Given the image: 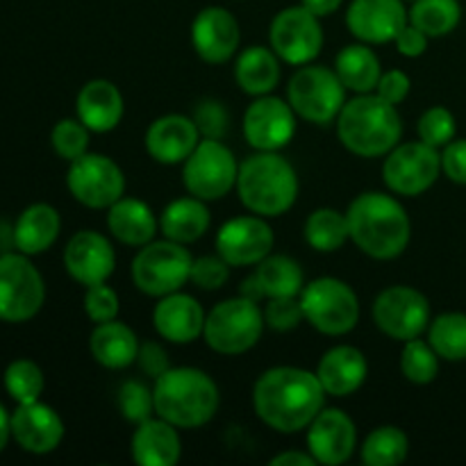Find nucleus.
Returning a JSON list of instances; mask_svg holds the SVG:
<instances>
[{
    "instance_id": "1",
    "label": "nucleus",
    "mask_w": 466,
    "mask_h": 466,
    "mask_svg": "<svg viewBox=\"0 0 466 466\" xmlns=\"http://www.w3.org/2000/svg\"><path fill=\"white\" fill-rule=\"evenodd\" d=\"M326 390L317 373L299 367H273L253 387V408L258 417L282 435L305 431L326 408Z\"/></svg>"
},
{
    "instance_id": "2",
    "label": "nucleus",
    "mask_w": 466,
    "mask_h": 466,
    "mask_svg": "<svg viewBox=\"0 0 466 466\" xmlns=\"http://www.w3.org/2000/svg\"><path fill=\"white\" fill-rule=\"evenodd\" d=\"M350 241L371 259L400 258L412 239V223L399 198L380 191H364L346 209Z\"/></svg>"
},
{
    "instance_id": "3",
    "label": "nucleus",
    "mask_w": 466,
    "mask_h": 466,
    "mask_svg": "<svg viewBox=\"0 0 466 466\" xmlns=\"http://www.w3.org/2000/svg\"><path fill=\"white\" fill-rule=\"evenodd\" d=\"M155 414L177 431L203 428L217 417L221 394L212 378L194 367H171L155 380Z\"/></svg>"
},
{
    "instance_id": "4",
    "label": "nucleus",
    "mask_w": 466,
    "mask_h": 466,
    "mask_svg": "<svg viewBox=\"0 0 466 466\" xmlns=\"http://www.w3.org/2000/svg\"><path fill=\"white\" fill-rule=\"evenodd\" d=\"M403 121L396 105L373 94H358L346 100L337 116V137L349 153L358 157H382L399 146Z\"/></svg>"
},
{
    "instance_id": "5",
    "label": "nucleus",
    "mask_w": 466,
    "mask_h": 466,
    "mask_svg": "<svg viewBox=\"0 0 466 466\" xmlns=\"http://www.w3.org/2000/svg\"><path fill=\"white\" fill-rule=\"evenodd\" d=\"M237 194L248 212L264 218L282 217L299 198V176L278 150H258L239 164Z\"/></svg>"
},
{
    "instance_id": "6",
    "label": "nucleus",
    "mask_w": 466,
    "mask_h": 466,
    "mask_svg": "<svg viewBox=\"0 0 466 466\" xmlns=\"http://www.w3.org/2000/svg\"><path fill=\"white\" fill-rule=\"evenodd\" d=\"M264 328V309L255 300L237 296L218 303L208 314L203 339L218 355H244L258 346Z\"/></svg>"
},
{
    "instance_id": "7",
    "label": "nucleus",
    "mask_w": 466,
    "mask_h": 466,
    "mask_svg": "<svg viewBox=\"0 0 466 466\" xmlns=\"http://www.w3.org/2000/svg\"><path fill=\"white\" fill-rule=\"evenodd\" d=\"M191 258L185 244H177L164 237L162 241H150L141 246L137 258L132 259V282L137 289L153 299L176 294L189 282Z\"/></svg>"
},
{
    "instance_id": "8",
    "label": "nucleus",
    "mask_w": 466,
    "mask_h": 466,
    "mask_svg": "<svg viewBox=\"0 0 466 466\" xmlns=\"http://www.w3.org/2000/svg\"><path fill=\"white\" fill-rule=\"evenodd\" d=\"M305 321L328 337L349 335L360 321V299L339 278H317L300 291Z\"/></svg>"
},
{
    "instance_id": "9",
    "label": "nucleus",
    "mask_w": 466,
    "mask_h": 466,
    "mask_svg": "<svg viewBox=\"0 0 466 466\" xmlns=\"http://www.w3.org/2000/svg\"><path fill=\"white\" fill-rule=\"evenodd\" d=\"M287 96L296 116L314 126H328L337 121L341 107L346 105V86L341 85L335 68L309 66V64L300 66L291 76Z\"/></svg>"
},
{
    "instance_id": "10",
    "label": "nucleus",
    "mask_w": 466,
    "mask_h": 466,
    "mask_svg": "<svg viewBox=\"0 0 466 466\" xmlns=\"http://www.w3.org/2000/svg\"><path fill=\"white\" fill-rule=\"evenodd\" d=\"M237 176L239 164L221 139H200L182 167V182L187 191L205 203L230 194L237 187Z\"/></svg>"
},
{
    "instance_id": "11",
    "label": "nucleus",
    "mask_w": 466,
    "mask_h": 466,
    "mask_svg": "<svg viewBox=\"0 0 466 466\" xmlns=\"http://www.w3.org/2000/svg\"><path fill=\"white\" fill-rule=\"evenodd\" d=\"M44 300V278L27 255H0V319L7 323L30 321L39 314Z\"/></svg>"
},
{
    "instance_id": "12",
    "label": "nucleus",
    "mask_w": 466,
    "mask_h": 466,
    "mask_svg": "<svg viewBox=\"0 0 466 466\" xmlns=\"http://www.w3.org/2000/svg\"><path fill=\"white\" fill-rule=\"evenodd\" d=\"M373 323L382 335L394 341H410L421 337L431 326V303L419 289L394 285L382 289L373 300Z\"/></svg>"
},
{
    "instance_id": "13",
    "label": "nucleus",
    "mask_w": 466,
    "mask_h": 466,
    "mask_svg": "<svg viewBox=\"0 0 466 466\" xmlns=\"http://www.w3.org/2000/svg\"><path fill=\"white\" fill-rule=\"evenodd\" d=\"M441 176V153L432 146L419 141L399 144L387 153L382 164V177L391 194L421 196L440 180Z\"/></svg>"
},
{
    "instance_id": "14",
    "label": "nucleus",
    "mask_w": 466,
    "mask_h": 466,
    "mask_svg": "<svg viewBox=\"0 0 466 466\" xmlns=\"http://www.w3.org/2000/svg\"><path fill=\"white\" fill-rule=\"evenodd\" d=\"M66 187L77 203L91 209H109L126 196V176L112 157L85 153L68 162Z\"/></svg>"
},
{
    "instance_id": "15",
    "label": "nucleus",
    "mask_w": 466,
    "mask_h": 466,
    "mask_svg": "<svg viewBox=\"0 0 466 466\" xmlns=\"http://www.w3.org/2000/svg\"><path fill=\"white\" fill-rule=\"evenodd\" d=\"M271 48L282 62L305 66L321 55L323 27L317 14L303 5L280 9L268 27Z\"/></svg>"
},
{
    "instance_id": "16",
    "label": "nucleus",
    "mask_w": 466,
    "mask_h": 466,
    "mask_svg": "<svg viewBox=\"0 0 466 466\" xmlns=\"http://www.w3.org/2000/svg\"><path fill=\"white\" fill-rule=\"evenodd\" d=\"M276 244L271 226L258 214L235 217L223 223L217 232V253L230 267H258L268 258Z\"/></svg>"
},
{
    "instance_id": "17",
    "label": "nucleus",
    "mask_w": 466,
    "mask_h": 466,
    "mask_svg": "<svg viewBox=\"0 0 466 466\" xmlns=\"http://www.w3.org/2000/svg\"><path fill=\"white\" fill-rule=\"evenodd\" d=\"M244 139L255 150H280L294 139L296 112L276 96H258L244 114Z\"/></svg>"
},
{
    "instance_id": "18",
    "label": "nucleus",
    "mask_w": 466,
    "mask_h": 466,
    "mask_svg": "<svg viewBox=\"0 0 466 466\" xmlns=\"http://www.w3.org/2000/svg\"><path fill=\"white\" fill-rule=\"evenodd\" d=\"M358 449V428L339 408H323L308 426V451L317 464L339 466Z\"/></svg>"
},
{
    "instance_id": "19",
    "label": "nucleus",
    "mask_w": 466,
    "mask_h": 466,
    "mask_svg": "<svg viewBox=\"0 0 466 466\" xmlns=\"http://www.w3.org/2000/svg\"><path fill=\"white\" fill-rule=\"evenodd\" d=\"M241 32L235 14L226 7H205L191 23V46L196 55L208 64H226L239 50Z\"/></svg>"
},
{
    "instance_id": "20",
    "label": "nucleus",
    "mask_w": 466,
    "mask_h": 466,
    "mask_svg": "<svg viewBox=\"0 0 466 466\" xmlns=\"http://www.w3.org/2000/svg\"><path fill=\"white\" fill-rule=\"evenodd\" d=\"M408 23L403 0H353L346 9L350 35L369 46L390 44Z\"/></svg>"
},
{
    "instance_id": "21",
    "label": "nucleus",
    "mask_w": 466,
    "mask_h": 466,
    "mask_svg": "<svg viewBox=\"0 0 466 466\" xmlns=\"http://www.w3.org/2000/svg\"><path fill=\"white\" fill-rule=\"evenodd\" d=\"M66 273L80 285L91 287L107 282L116 268V253L105 235L96 230H80L64 248Z\"/></svg>"
},
{
    "instance_id": "22",
    "label": "nucleus",
    "mask_w": 466,
    "mask_h": 466,
    "mask_svg": "<svg viewBox=\"0 0 466 466\" xmlns=\"http://www.w3.org/2000/svg\"><path fill=\"white\" fill-rule=\"evenodd\" d=\"M200 144V132L194 118L185 114H164L150 123L146 132V150L157 164H185Z\"/></svg>"
},
{
    "instance_id": "23",
    "label": "nucleus",
    "mask_w": 466,
    "mask_h": 466,
    "mask_svg": "<svg viewBox=\"0 0 466 466\" xmlns=\"http://www.w3.org/2000/svg\"><path fill=\"white\" fill-rule=\"evenodd\" d=\"M12 437L27 453H53L64 440V421L50 405L41 400L18 405L12 414Z\"/></svg>"
},
{
    "instance_id": "24",
    "label": "nucleus",
    "mask_w": 466,
    "mask_h": 466,
    "mask_svg": "<svg viewBox=\"0 0 466 466\" xmlns=\"http://www.w3.org/2000/svg\"><path fill=\"white\" fill-rule=\"evenodd\" d=\"M205 319L208 314L200 308L198 300L182 291L162 296L153 309L155 330L171 344H191L203 337Z\"/></svg>"
},
{
    "instance_id": "25",
    "label": "nucleus",
    "mask_w": 466,
    "mask_h": 466,
    "mask_svg": "<svg viewBox=\"0 0 466 466\" xmlns=\"http://www.w3.org/2000/svg\"><path fill=\"white\" fill-rule=\"evenodd\" d=\"M314 373H317L319 382H321L328 396L346 399L367 382L369 364L362 350L355 349V346L341 344L323 353Z\"/></svg>"
},
{
    "instance_id": "26",
    "label": "nucleus",
    "mask_w": 466,
    "mask_h": 466,
    "mask_svg": "<svg viewBox=\"0 0 466 466\" xmlns=\"http://www.w3.org/2000/svg\"><path fill=\"white\" fill-rule=\"evenodd\" d=\"M77 118L89 127L91 132H112L126 114V100L118 86L105 77L89 80L77 94Z\"/></svg>"
},
{
    "instance_id": "27",
    "label": "nucleus",
    "mask_w": 466,
    "mask_h": 466,
    "mask_svg": "<svg viewBox=\"0 0 466 466\" xmlns=\"http://www.w3.org/2000/svg\"><path fill=\"white\" fill-rule=\"evenodd\" d=\"M132 458L139 466H176L182 458L180 432L164 419H146L132 435Z\"/></svg>"
},
{
    "instance_id": "28",
    "label": "nucleus",
    "mask_w": 466,
    "mask_h": 466,
    "mask_svg": "<svg viewBox=\"0 0 466 466\" xmlns=\"http://www.w3.org/2000/svg\"><path fill=\"white\" fill-rule=\"evenodd\" d=\"M107 228L121 244L141 248L155 239L159 230V218L155 217L148 203L123 196L107 209Z\"/></svg>"
},
{
    "instance_id": "29",
    "label": "nucleus",
    "mask_w": 466,
    "mask_h": 466,
    "mask_svg": "<svg viewBox=\"0 0 466 466\" xmlns=\"http://www.w3.org/2000/svg\"><path fill=\"white\" fill-rule=\"evenodd\" d=\"M139 346V337L135 335V330L116 319L98 323L89 337V350L94 360L100 367L112 369V371L135 364Z\"/></svg>"
},
{
    "instance_id": "30",
    "label": "nucleus",
    "mask_w": 466,
    "mask_h": 466,
    "mask_svg": "<svg viewBox=\"0 0 466 466\" xmlns=\"http://www.w3.org/2000/svg\"><path fill=\"white\" fill-rule=\"evenodd\" d=\"M62 218L48 203H35L18 217L14 226V248L23 255L46 253L57 241Z\"/></svg>"
},
{
    "instance_id": "31",
    "label": "nucleus",
    "mask_w": 466,
    "mask_h": 466,
    "mask_svg": "<svg viewBox=\"0 0 466 466\" xmlns=\"http://www.w3.org/2000/svg\"><path fill=\"white\" fill-rule=\"evenodd\" d=\"M209 223H212V214L205 200L187 196V198H176L164 208L159 217V230L167 239L189 246L209 230Z\"/></svg>"
},
{
    "instance_id": "32",
    "label": "nucleus",
    "mask_w": 466,
    "mask_h": 466,
    "mask_svg": "<svg viewBox=\"0 0 466 466\" xmlns=\"http://www.w3.org/2000/svg\"><path fill=\"white\" fill-rule=\"evenodd\" d=\"M280 57L267 46H250L237 55L235 80L248 96H267L280 82Z\"/></svg>"
},
{
    "instance_id": "33",
    "label": "nucleus",
    "mask_w": 466,
    "mask_h": 466,
    "mask_svg": "<svg viewBox=\"0 0 466 466\" xmlns=\"http://www.w3.org/2000/svg\"><path fill=\"white\" fill-rule=\"evenodd\" d=\"M335 73L339 76L346 91L355 94H373L380 82V57L369 48V44H350L341 48L335 57Z\"/></svg>"
},
{
    "instance_id": "34",
    "label": "nucleus",
    "mask_w": 466,
    "mask_h": 466,
    "mask_svg": "<svg viewBox=\"0 0 466 466\" xmlns=\"http://www.w3.org/2000/svg\"><path fill=\"white\" fill-rule=\"evenodd\" d=\"M259 285L267 299H294L305 287V276L300 264L287 255H268L255 268Z\"/></svg>"
},
{
    "instance_id": "35",
    "label": "nucleus",
    "mask_w": 466,
    "mask_h": 466,
    "mask_svg": "<svg viewBox=\"0 0 466 466\" xmlns=\"http://www.w3.org/2000/svg\"><path fill=\"white\" fill-rule=\"evenodd\" d=\"M305 239L317 253H335L350 239L349 218L335 208H319L305 221Z\"/></svg>"
},
{
    "instance_id": "36",
    "label": "nucleus",
    "mask_w": 466,
    "mask_h": 466,
    "mask_svg": "<svg viewBox=\"0 0 466 466\" xmlns=\"http://www.w3.org/2000/svg\"><path fill=\"white\" fill-rule=\"evenodd\" d=\"M408 18L431 39H440V36L451 35L460 25L462 7L458 0H414Z\"/></svg>"
},
{
    "instance_id": "37",
    "label": "nucleus",
    "mask_w": 466,
    "mask_h": 466,
    "mask_svg": "<svg viewBox=\"0 0 466 466\" xmlns=\"http://www.w3.org/2000/svg\"><path fill=\"white\" fill-rule=\"evenodd\" d=\"M428 341L446 362H464L466 360V314L444 312L435 317L428 326Z\"/></svg>"
},
{
    "instance_id": "38",
    "label": "nucleus",
    "mask_w": 466,
    "mask_h": 466,
    "mask_svg": "<svg viewBox=\"0 0 466 466\" xmlns=\"http://www.w3.org/2000/svg\"><path fill=\"white\" fill-rule=\"evenodd\" d=\"M410 440L400 428H373L362 444V462L367 466H399L408 460Z\"/></svg>"
},
{
    "instance_id": "39",
    "label": "nucleus",
    "mask_w": 466,
    "mask_h": 466,
    "mask_svg": "<svg viewBox=\"0 0 466 466\" xmlns=\"http://www.w3.org/2000/svg\"><path fill=\"white\" fill-rule=\"evenodd\" d=\"M440 355L431 346V341L410 339L405 341L403 353H400V371L405 380L412 385H431L440 373Z\"/></svg>"
},
{
    "instance_id": "40",
    "label": "nucleus",
    "mask_w": 466,
    "mask_h": 466,
    "mask_svg": "<svg viewBox=\"0 0 466 466\" xmlns=\"http://www.w3.org/2000/svg\"><path fill=\"white\" fill-rule=\"evenodd\" d=\"M5 387L18 405L35 403L44 391V373L30 360H16L5 371Z\"/></svg>"
},
{
    "instance_id": "41",
    "label": "nucleus",
    "mask_w": 466,
    "mask_h": 466,
    "mask_svg": "<svg viewBox=\"0 0 466 466\" xmlns=\"http://www.w3.org/2000/svg\"><path fill=\"white\" fill-rule=\"evenodd\" d=\"M89 132L91 130L80 118H62L50 132V144L59 157L73 162L89 153Z\"/></svg>"
},
{
    "instance_id": "42",
    "label": "nucleus",
    "mask_w": 466,
    "mask_h": 466,
    "mask_svg": "<svg viewBox=\"0 0 466 466\" xmlns=\"http://www.w3.org/2000/svg\"><path fill=\"white\" fill-rule=\"evenodd\" d=\"M118 412L126 421L139 426L141 421L150 419L155 414V396L150 387H146L141 380H126L118 387Z\"/></svg>"
},
{
    "instance_id": "43",
    "label": "nucleus",
    "mask_w": 466,
    "mask_h": 466,
    "mask_svg": "<svg viewBox=\"0 0 466 466\" xmlns=\"http://www.w3.org/2000/svg\"><path fill=\"white\" fill-rule=\"evenodd\" d=\"M417 130L419 139H421L423 144L440 150L455 139V135H458V123H455V116L451 109L431 107L421 114Z\"/></svg>"
},
{
    "instance_id": "44",
    "label": "nucleus",
    "mask_w": 466,
    "mask_h": 466,
    "mask_svg": "<svg viewBox=\"0 0 466 466\" xmlns=\"http://www.w3.org/2000/svg\"><path fill=\"white\" fill-rule=\"evenodd\" d=\"M85 312L89 321H94L96 326L114 321V319H118V312H121V300H118V294L107 282L91 285L86 287L85 294Z\"/></svg>"
},
{
    "instance_id": "45",
    "label": "nucleus",
    "mask_w": 466,
    "mask_h": 466,
    "mask_svg": "<svg viewBox=\"0 0 466 466\" xmlns=\"http://www.w3.org/2000/svg\"><path fill=\"white\" fill-rule=\"evenodd\" d=\"M230 280V264L221 258V255H203V258L194 259L191 264V278L198 289L203 291H217L221 289L226 282Z\"/></svg>"
},
{
    "instance_id": "46",
    "label": "nucleus",
    "mask_w": 466,
    "mask_h": 466,
    "mask_svg": "<svg viewBox=\"0 0 466 466\" xmlns=\"http://www.w3.org/2000/svg\"><path fill=\"white\" fill-rule=\"evenodd\" d=\"M264 321L276 332L296 330L300 321H305L299 296H294V299H268L267 308H264Z\"/></svg>"
},
{
    "instance_id": "47",
    "label": "nucleus",
    "mask_w": 466,
    "mask_h": 466,
    "mask_svg": "<svg viewBox=\"0 0 466 466\" xmlns=\"http://www.w3.org/2000/svg\"><path fill=\"white\" fill-rule=\"evenodd\" d=\"M194 123L203 139H223L228 132V112L218 100H203L194 112Z\"/></svg>"
},
{
    "instance_id": "48",
    "label": "nucleus",
    "mask_w": 466,
    "mask_h": 466,
    "mask_svg": "<svg viewBox=\"0 0 466 466\" xmlns=\"http://www.w3.org/2000/svg\"><path fill=\"white\" fill-rule=\"evenodd\" d=\"M410 89H412V80H410L408 73L399 71V68H391V71H382L380 82L376 86V94L380 98H385L387 103L399 107L410 96Z\"/></svg>"
},
{
    "instance_id": "49",
    "label": "nucleus",
    "mask_w": 466,
    "mask_h": 466,
    "mask_svg": "<svg viewBox=\"0 0 466 466\" xmlns=\"http://www.w3.org/2000/svg\"><path fill=\"white\" fill-rule=\"evenodd\" d=\"M441 173L455 185H466V139H453L444 146Z\"/></svg>"
},
{
    "instance_id": "50",
    "label": "nucleus",
    "mask_w": 466,
    "mask_h": 466,
    "mask_svg": "<svg viewBox=\"0 0 466 466\" xmlns=\"http://www.w3.org/2000/svg\"><path fill=\"white\" fill-rule=\"evenodd\" d=\"M137 364H139L141 371H144L148 378H153V380H157L164 371L171 369L167 350H164L162 344H157V341H144V344L139 346Z\"/></svg>"
},
{
    "instance_id": "51",
    "label": "nucleus",
    "mask_w": 466,
    "mask_h": 466,
    "mask_svg": "<svg viewBox=\"0 0 466 466\" xmlns=\"http://www.w3.org/2000/svg\"><path fill=\"white\" fill-rule=\"evenodd\" d=\"M428 41H431V36H428L426 32H421L419 27H414L412 23H408V25L399 32L394 44L396 50H399L403 57H421L428 50Z\"/></svg>"
},
{
    "instance_id": "52",
    "label": "nucleus",
    "mask_w": 466,
    "mask_h": 466,
    "mask_svg": "<svg viewBox=\"0 0 466 466\" xmlns=\"http://www.w3.org/2000/svg\"><path fill=\"white\" fill-rule=\"evenodd\" d=\"M273 466H317V460L309 451H285V453L271 458Z\"/></svg>"
},
{
    "instance_id": "53",
    "label": "nucleus",
    "mask_w": 466,
    "mask_h": 466,
    "mask_svg": "<svg viewBox=\"0 0 466 466\" xmlns=\"http://www.w3.org/2000/svg\"><path fill=\"white\" fill-rule=\"evenodd\" d=\"M341 3H344V0H300V5H303L305 9H309L312 14H317L319 18L335 14L337 9L341 7Z\"/></svg>"
},
{
    "instance_id": "54",
    "label": "nucleus",
    "mask_w": 466,
    "mask_h": 466,
    "mask_svg": "<svg viewBox=\"0 0 466 466\" xmlns=\"http://www.w3.org/2000/svg\"><path fill=\"white\" fill-rule=\"evenodd\" d=\"M239 296H244V299H248V300H255V303H259V300H264L267 299V294H264V289H262V285H259V280H258V276H248L244 280V285H241V294Z\"/></svg>"
},
{
    "instance_id": "55",
    "label": "nucleus",
    "mask_w": 466,
    "mask_h": 466,
    "mask_svg": "<svg viewBox=\"0 0 466 466\" xmlns=\"http://www.w3.org/2000/svg\"><path fill=\"white\" fill-rule=\"evenodd\" d=\"M9 437H12V417H7L5 408L0 405V451L7 446Z\"/></svg>"
}]
</instances>
